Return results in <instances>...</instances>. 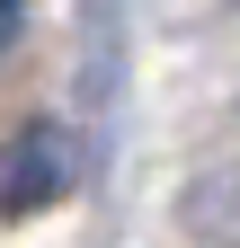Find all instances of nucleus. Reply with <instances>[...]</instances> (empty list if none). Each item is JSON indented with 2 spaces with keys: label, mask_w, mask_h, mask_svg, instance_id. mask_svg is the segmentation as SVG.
Returning a JSON list of instances; mask_svg holds the SVG:
<instances>
[{
  "label": "nucleus",
  "mask_w": 240,
  "mask_h": 248,
  "mask_svg": "<svg viewBox=\"0 0 240 248\" xmlns=\"http://www.w3.org/2000/svg\"><path fill=\"white\" fill-rule=\"evenodd\" d=\"M80 186V142L63 124H27V133L0 151V213H45Z\"/></svg>",
  "instance_id": "f257e3e1"
},
{
  "label": "nucleus",
  "mask_w": 240,
  "mask_h": 248,
  "mask_svg": "<svg viewBox=\"0 0 240 248\" xmlns=\"http://www.w3.org/2000/svg\"><path fill=\"white\" fill-rule=\"evenodd\" d=\"M18 18H27V0H0V53H9V36H18Z\"/></svg>",
  "instance_id": "f03ea898"
}]
</instances>
